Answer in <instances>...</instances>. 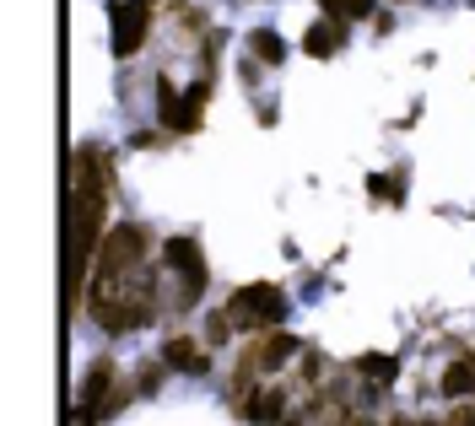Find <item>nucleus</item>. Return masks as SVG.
<instances>
[{"mask_svg":"<svg viewBox=\"0 0 475 426\" xmlns=\"http://www.w3.org/2000/svg\"><path fill=\"white\" fill-rule=\"evenodd\" d=\"M146 248H152V233H146L141 222L109 227V238L98 248V281H92V292H119V281H130V275L141 270Z\"/></svg>","mask_w":475,"mask_h":426,"instance_id":"f257e3e1","label":"nucleus"},{"mask_svg":"<svg viewBox=\"0 0 475 426\" xmlns=\"http://www.w3.org/2000/svg\"><path fill=\"white\" fill-rule=\"evenodd\" d=\"M227 318H233L238 329H248V335H259V329H270V324H281L287 318V297H281V286H238L233 303H227Z\"/></svg>","mask_w":475,"mask_h":426,"instance_id":"f03ea898","label":"nucleus"},{"mask_svg":"<svg viewBox=\"0 0 475 426\" xmlns=\"http://www.w3.org/2000/svg\"><path fill=\"white\" fill-rule=\"evenodd\" d=\"M163 265H168L178 281H184L174 303L184 307V313H189V307H200V292H206V259H200V244H195L189 233L168 238V244H163Z\"/></svg>","mask_w":475,"mask_h":426,"instance_id":"7ed1b4c3","label":"nucleus"},{"mask_svg":"<svg viewBox=\"0 0 475 426\" xmlns=\"http://www.w3.org/2000/svg\"><path fill=\"white\" fill-rule=\"evenodd\" d=\"M211 87H216V70H206L189 92H178L168 103H157V114H163V130H178V135H195L200 130V114H206V103H211Z\"/></svg>","mask_w":475,"mask_h":426,"instance_id":"20e7f679","label":"nucleus"},{"mask_svg":"<svg viewBox=\"0 0 475 426\" xmlns=\"http://www.w3.org/2000/svg\"><path fill=\"white\" fill-rule=\"evenodd\" d=\"M297 335H281V329H270V335H254L248 346H243V357L238 367H248V372H276V367H287L297 357Z\"/></svg>","mask_w":475,"mask_h":426,"instance_id":"39448f33","label":"nucleus"},{"mask_svg":"<svg viewBox=\"0 0 475 426\" xmlns=\"http://www.w3.org/2000/svg\"><path fill=\"white\" fill-rule=\"evenodd\" d=\"M157 357L168 362V372H184V378H206V372H211V351H206V340H195V335H168Z\"/></svg>","mask_w":475,"mask_h":426,"instance_id":"423d86ee","label":"nucleus"},{"mask_svg":"<svg viewBox=\"0 0 475 426\" xmlns=\"http://www.w3.org/2000/svg\"><path fill=\"white\" fill-rule=\"evenodd\" d=\"M114 389H119V367L109 357H98V362L87 367V378H81V410H92L103 421V405H109Z\"/></svg>","mask_w":475,"mask_h":426,"instance_id":"0eeeda50","label":"nucleus"},{"mask_svg":"<svg viewBox=\"0 0 475 426\" xmlns=\"http://www.w3.org/2000/svg\"><path fill=\"white\" fill-rule=\"evenodd\" d=\"M146 11L152 5H114V55H141L146 44Z\"/></svg>","mask_w":475,"mask_h":426,"instance_id":"6e6552de","label":"nucleus"},{"mask_svg":"<svg viewBox=\"0 0 475 426\" xmlns=\"http://www.w3.org/2000/svg\"><path fill=\"white\" fill-rule=\"evenodd\" d=\"M341 44H346V22H335V16H324V22H313L302 33V55H313V60L341 55Z\"/></svg>","mask_w":475,"mask_h":426,"instance_id":"1a4fd4ad","label":"nucleus"},{"mask_svg":"<svg viewBox=\"0 0 475 426\" xmlns=\"http://www.w3.org/2000/svg\"><path fill=\"white\" fill-rule=\"evenodd\" d=\"M243 416L254 426H281L292 410H287V389H265V394H254L248 405H243Z\"/></svg>","mask_w":475,"mask_h":426,"instance_id":"9d476101","label":"nucleus"},{"mask_svg":"<svg viewBox=\"0 0 475 426\" xmlns=\"http://www.w3.org/2000/svg\"><path fill=\"white\" fill-rule=\"evenodd\" d=\"M438 389H443L449 400H470V394H475V357H454V362L443 367Z\"/></svg>","mask_w":475,"mask_h":426,"instance_id":"9b49d317","label":"nucleus"},{"mask_svg":"<svg viewBox=\"0 0 475 426\" xmlns=\"http://www.w3.org/2000/svg\"><path fill=\"white\" fill-rule=\"evenodd\" d=\"M352 372H356V378H367V383H378V389H389V383L400 378V362L384 357V351H362V357L352 362Z\"/></svg>","mask_w":475,"mask_h":426,"instance_id":"f8f14e48","label":"nucleus"},{"mask_svg":"<svg viewBox=\"0 0 475 426\" xmlns=\"http://www.w3.org/2000/svg\"><path fill=\"white\" fill-rule=\"evenodd\" d=\"M248 55H254L259 65H281L287 60V44H281L276 27H254V33H248Z\"/></svg>","mask_w":475,"mask_h":426,"instance_id":"ddd939ff","label":"nucleus"},{"mask_svg":"<svg viewBox=\"0 0 475 426\" xmlns=\"http://www.w3.org/2000/svg\"><path fill=\"white\" fill-rule=\"evenodd\" d=\"M324 5V16H335V22H362V16H378L373 11V0H319Z\"/></svg>","mask_w":475,"mask_h":426,"instance_id":"4468645a","label":"nucleus"},{"mask_svg":"<svg viewBox=\"0 0 475 426\" xmlns=\"http://www.w3.org/2000/svg\"><path fill=\"white\" fill-rule=\"evenodd\" d=\"M367 194H373V200H400V194H406V168H400V173H389V179H384V173H373V179H367Z\"/></svg>","mask_w":475,"mask_h":426,"instance_id":"2eb2a0df","label":"nucleus"},{"mask_svg":"<svg viewBox=\"0 0 475 426\" xmlns=\"http://www.w3.org/2000/svg\"><path fill=\"white\" fill-rule=\"evenodd\" d=\"M238 324L233 318H227V313H211V318H206V346H211V351H216V346H227V335H233Z\"/></svg>","mask_w":475,"mask_h":426,"instance_id":"dca6fc26","label":"nucleus"},{"mask_svg":"<svg viewBox=\"0 0 475 426\" xmlns=\"http://www.w3.org/2000/svg\"><path fill=\"white\" fill-rule=\"evenodd\" d=\"M163 372H168L163 357H157V362H146L141 372H135V389H141V394H157V389H163Z\"/></svg>","mask_w":475,"mask_h":426,"instance_id":"f3484780","label":"nucleus"},{"mask_svg":"<svg viewBox=\"0 0 475 426\" xmlns=\"http://www.w3.org/2000/svg\"><path fill=\"white\" fill-rule=\"evenodd\" d=\"M135 394H141V389H124V378H119V389L109 394V405H103V421H109V416H119V410H124V405H130Z\"/></svg>","mask_w":475,"mask_h":426,"instance_id":"a211bd4d","label":"nucleus"},{"mask_svg":"<svg viewBox=\"0 0 475 426\" xmlns=\"http://www.w3.org/2000/svg\"><path fill=\"white\" fill-rule=\"evenodd\" d=\"M222 38H227V33H206V44H200V65H206V70H216V55H222Z\"/></svg>","mask_w":475,"mask_h":426,"instance_id":"6ab92c4d","label":"nucleus"},{"mask_svg":"<svg viewBox=\"0 0 475 426\" xmlns=\"http://www.w3.org/2000/svg\"><path fill=\"white\" fill-rule=\"evenodd\" d=\"M443 426H475V405H470V400H459V405L449 410V421H443Z\"/></svg>","mask_w":475,"mask_h":426,"instance_id":"aec40b11","label":"nucleus"},{"mask_svg":"<svg viewBox=\"0 0 475 426\" xmlns=\"http://www.w3.org/2000/svg\"><path fill=\"white\" fill-rule=\"evenodd\" d=\"M319 372H324V357L308 351V357H302V383H319Z\"/></svg>","mask_w":475,"mask_h":426,"instance_id":"412c9836","label":"nucleus"},{"mask_svg":"<svg viewBox=\"0 0 475 426\" xmlns=\"http://www.w3.org/2000/svg\"><path fill=\"white\" fill-rule=\"evenodd\" d=\"M92 421H98L92 410H70V426H92Z\"/></svg>","mask_w":475,"mask_h":426,"instance_id":"4be33fe9","label":"nucleus"},{"mask_svg":"<svg viewBox=\"0 0 475 426\" xmlns=\"http://www.w3.org/2000/svg\"><path fill=\"white\" fill-rule=\"evenodd\" d=\"M352 426H384V421H373V416H352Z\"/></svg>","mask_w":475,"mask_h":426,"instance_id":"5701e85b","label":"nucleus"},{"mask_svg":"<svg viewBox=\"0 0 475 426\" xmlns=\"http://www.w3.org/2000/svg\"><path fill=\"white\" fill-rule=\"evenodd\" d=\"M389 426H416V421H406V416H395V421H389Z\"/></svg>","mask_w":475,"mask_h":426,"instance_id":"b1692460","label":"nucleus"},{"mask_svg":"<svg viewBox=\"0 0 475 426\" xmlns=\"http://www.w3.org/2000/svg\"><path fill=\"white\" fill-rule=\"evenodd\" d=\"M416 426H443V421H416Z\"/></svg>","mask_w":475,"mask_h":426,"instance_id":"393cba45","label":"nucleus"},{"mask_svg":"<svg viewBox=\"0 0 475 426\" xmlns=\"http://www.w3.org/2000/svg\"><path fill=\"white\" fill-rule=\"evenodd\" d=\"M135 5H152V0H135Z\"/></svg>","mask_w":475,"mask_h":426,"instance_id":"a878e982","label":"nucleus"}]
</instances>
